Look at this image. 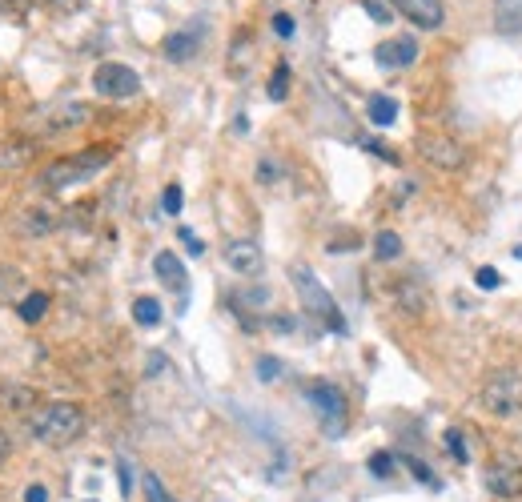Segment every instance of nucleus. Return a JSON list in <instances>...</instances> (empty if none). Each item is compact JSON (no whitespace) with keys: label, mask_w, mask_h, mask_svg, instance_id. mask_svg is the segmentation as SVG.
Listing matches in <instances>:
<instances>
[{"label":"nucleus","mask_w":522,"mask_h":502,"mask_svg":"<svg viewBox=\"0 0 522 502\" xmlns=\"http://www.w3.org/2000/svg\"><path fill=\"white\" fill-rule=\"evenodd\" d=\"M53 225H57V217H53L49 209H25V233L41 237V233H49Z\"/></svg>","instance_id":"obj_21"},{"label":"nucleus","mask_w":522,"mask_h":502,"mask_svg":"<svg viewBox=\"0 0 522 502\" xmlns=\"http://www.w3.org/2000/svg\"><path fill=\"white\" fill-rule=\"evenodd\" d=\"M390 9L406 17L418 29H442L446 25V5L442 0H390Z\"/></svg>","instance_id":"obj_8"},{"label":"nucleus","mask_w":522,"mask_h":502,"mask_svg":"<svg viewBox=\"0 0 522 502\" xmlns=\"http://www.w3.org/2000/svg\"><path fill=\"white\" fill-rule=\"evenodd\" d=\"M370 474H374V478H390V474H394V454L378 450V454L370 458Z\"/></svg>","instance_id":"obj_27"},{"label":"nucleus","mask_w":522,"mask_h":502,"mask_svg":"<svg viewBox=\"0 0 522 502\" xmlns=\"http://www.w3.org/2000/svg\"><path fill=\"white\" fill-rule=\"evenodd\" d=\"M141 490H145V502H173V494L165 490V482H161L153 470L141 474Z\"/></svg>","instance_id":"obj_23"},{"label":"nucleus","mask_w":522,"mask_h":502,"mask_svg":"<svg viewBox=\"0 0 522 502\" xmlns=\"http://www.w3.org/2000/svg\"><path fill=\"white\" fill-rule=\"evenodd\" d=\"M21 286H25V274H21V270L0 266V302H9L13 294H21Z\"/></svg>","instance_id":"obj_22"},{"label":"nucleus","mask_w":522,"mask_h":502,"mask_svg":"<svg viewBox=\"0 0 522 502\" xmlns=\"http://www.w3.org/2000/svg\"><path fill=\"white\" fill-rule=\"evenodd\" d=\"M306 398H310L314 414L322 418V426H326L330 434H338V430L346 426V394H342L334 382H314V386L306 390Z\"/></svg>","instance_id":"obj_7"},{"label":"nucleus","mask_w":522,"mask_h":502,"mask_svg":"<svg viewBox=\"0 0 522 502\" xmlns=\"http://www.w3.org/2000/svg\"><path fill=\"white\" fill-rule=\"evenodd\" d=\"M446 450L454 454V462H466V458H470V450H466V442H462V430H446Z\"/></svg>","instance_id":"obj_30"},{"label":"nucleus","mask_w":522,"mask_h":502,"mask_svg":"<svg viewBox=\"0 0 522 502\" xmlns=\"http://www.w3.org/2000/svg\"><path fill=\"white\" fill-rule=\"evenodd\" d=\"M290 97V65H278L270 77V101H286Z\"/></svg>","instance_id":"obj_24"},{"label":"nucleus","mask_w":522,"mask_h":502,"mask_svg":"<svg viewBox=\"0 0 522 502\" xmlns=\"http://www.w3.org/2000/svg\"><path fill=\"white\" fill-rule=\"evenodd\" d=\"M45 314H49V294H41V290H37V294H29V298L21 302V322L37 326Z\"/></svg>","instance_id":"obj_20"},{"label":"nucleus","mask_w":522,"mask_h":502,"mask_svg":"<svg viewBox=\"0 0 522 502\" xmlns=\"http://www.w3.org/2000/svg\"><path fill=\"white\" fill-rule=\"evenodd\" d=\"M486 490L494 498H522V466L518 462H494L486 470Z\"/></svg>","instance_id":"obj_11"},{"label":"nucleus","mask_w":522,"mask_h":502,"mask_svg":"<svg viewBox=\"0 0 522 502\" xmlns=\"http://www.w3.org/2000/svg\"><path fill=\"white\" fill-rule=\"evenodd\" d=\"M362 149L374 153V157H382V161H390V165H398V153H394L386 141H362Z\"/></svg>","instance_id":"obj_31"},{"label":"nucleus","mask_w":522,"mask_h":502,"mask_svg":"<svg viewBox=\"0 0 522 502\" xmlns=\"http://www.w3.org/2000/svg\"><path fill=\"white\" fill-rule=\"evenodd\" d=\"M33 434L45 446H69L85 434V410L77 402H49L37 418H33Z\"/></svg>","instance_id":"obj_2"},{"label":"nucleus","mask_w":522,"mask_h":502,"mask_svg":"<svg viewBox=\"0 0 522 502\" xmlns=\"http://www.w3.org/2000/svg\"><path fill=\"white\" fill-rule=\"evenodd\" d=\"M402 466H406V470H410V474H414V478H418L422 486L438 490V478H434V470H430V466H426L422 458H410V454H406V458H402Z\"/></svg>","instance_id":"obj_25"},{"label":"nucleus","mask_w":522,"mask_h":502,"mask_svg":"<svg viewBox=\"0 0 522 502\" xmlns=\"http://www.w3.org/2000/svg\"><path fill=\"white\" fill-rule=\"evenodd\" d=\"M181 201H185L181 185H165V193H161V209H165V213H181Z\"/></svg>","instance_id":"obj_29"},{"label":"nucleus","mask_w":522,"mask_h":502,"mask_svg":"<svg viewBox=\"0 0 522 502\" xmlns=\"http://www.w3.org/2000/svg\"><path fill=\"white\" fill-rule=\"evenodd\" d=\"M270 21H274V33H278L282 41H290V37H294V17H290V13H274Z\"/></svg>","instance_id":"obj_32"},{"label":"nucleus","mask_w":522,"mask_h":502,"mask_svg":"<svg viewBox=\"0 0 522 502\" xmlns=\"http://www.w3.org/2000/svg\"><path fill=\"white\" fill-rule=\"evenodd\" d=\"M93 117V109L85 105V101H61V105H53L49 113H45V133H61V129H73V125H85Z\"/></svg>","instance_id":"obj_12"},{"label":"nucleus","mask_w":522,"mask_h":502,"mask_svg":"<svg viewBox=\"0 0 522 502\" xmlns=\"http://www.w3.org/2000/svg\"><path fill=\"white\" fill-rule=\"evenodd\" d=\"M181 241L189 245V254H193V258H197V254H201V249H205V245H201V241L193 237V229H181Z\"/></svg>","instance_id":"obj_37"},{"label":"nucleus","mask_w":522,"mask_h":502,"mask_svg":"<svg viewBox=\"0 0 522 502\" xmlns=\"http://www.w3.org/2000/svg\"><path fill=\"white\" fill-rule=\"evenodd\" d=\"M225 266L237 278H257L261 266H266V258H261V245H253V241H229L225 245Z\"/></svg>","instance_id":"obj_9"},{"label":"nucleus","mask_w":522,"mask_h":502,"mask_svg":"<svg viewBox=\"0 0 522 502\" xmlns=\"http://www.w3.org/2000/svg\"><path fill=\"white\" fill-rule=\"evenodd\" d=\"M113 157H117L113 145H93V149H81V153H73V157H57V161H49V165L41 169V185H45V189L81 185V181L97 177Z\"/></svg>","instance_id":"obj_1"},{"label":"nucleus","mask_w":522,"mask_h":502,"mask_svg":"<svg viewBox=\"0 0 522 502\" xmlns=\"http://www.w3.org/2000/svg\"><path fill=\"white\" fill-rule=\"evenodd\" d=\"M494 29L506 37L522 33V0H494Z\"/></svg>","instance_id":"obj_15"},{"label":"nucleus","mask_w":522,"mask_h":502,"mask_svg":"<svg viewBox=\"0 0 522 502\" xmlns=\"http://www.w3.org/2000/svg\"><path fill=\"white\" fill-rule=\"evenodd\" d=\"M153 270H157L161 286H169V290L185 294V266H181V258H177V254H169V249H161V254L153 258Z\"/></svg>","instance_id":"obj_14"},{"label":"nucleus","mask_w":522,"mask_h":502,"mask_svg":"<svg viewBox=\"0 0 522 502\" xmlns=\"http://www.w3.org/2000/svg\"><path fill=\"white\" fill-rule=\"evenodd\" d=\"M514 258H522V245H518V249H514Z\"/></svg>","instance_id":"obj_39"},{"label":"nucleus","mask_w":522,"mask_h":502,"mask_svg":"<svg viewBox=\"0 0 522 502\" xmlns=\"http://www.w3.org/2000/svg\"><path fill=\"white\" fill-rule=\"evenodd\" d=\"M257 378L261 382H278L282 378V362L278 358H257Z\"/></svg>","instance_id":"obj_28"},{"label":"nucleus","mask_w":522,"mask_h":502,"mask_svg":"<svg viewBox=\"0 0 522 502\" xmlns=\"http://www.w3.org/2000/svg\"><path fill=\"white\" fill-rule=\"evenodd\" d=\"M197 49H201V25H193V29H181V33H173L169 41H165V57L169 61H193L197 57Z\"/></svg>","instance_id":"obj_13"},{"label":"nucleus","mask_w":522,"mask_h":502,"mask_svg":"<svg viewBox=\"0 0 522 502\" xmlns=\"http://www.w3.org/2000/svg\"><path fill=\"white\" fill-rule=\"evenodd\" d=\"M93 89H97L101 97H109V101H129V97L141 93V77H137L129 65H121V61H105V65H97V73H93Z\"/></svg>","instance_id":"obj_5"},{"label":"nucleus","mask_w":522,"mask_h":502,"mask_svg":"<svg viewBox=\"0 0 522 502\" xmlns=\"http://www.w3.org/2000/svg\"><path fill=\"white\" fill-rule=\"evenodd\" d=\"M366 13H370L378 25H390V9H386V5H378V0H366Z\"/></svg>","instance_id":"obj_33"},{"label":"nucleus","mask_w":522,"mask_h":502,"mask_svg":"<svg viewBox=\"0 0 522 502\" xmlns=\"http://www.w3.org/2000/svg\"><path fill=\"white\" fill-rule=\"evenodd\" d=\"M9 450H13V442H9V434L0 430V466H5V458H9Z\"/></svg>","instance_id":"obj_38"},{"label":"nucleus","mask_w":522,"mask_h":502,"mask_svg":"<svg viewBox=\"0 0 522 502\" xmlns=\"http://www.w3.org/2000/svg\"><path fill=\"white\" fill-rule=\"evenodd\" d=\"M45 5L57 9V13H77V9L85 5V0H45Z\"/></svg>","instance_id":"obj_35"},{"label":"nucleus","mask_w":522,"mask_h":502,"mask_svg":"<svg viewBox=\"0 0 522 502\" xmlns=\"http://www.w3.org/2000/svg\"><path fill=\"white\" fill-rule=\"evenodd\" d=\"M482 406L494 418H518L522 414V378L514 370H494L482 386Z\"/></svg>","instance_id":"obj_4"},{"label":"nucleus","mask_w":522,"mask_h":502,"mask_svg":"<svg viewBox=\"0 0 522 502\" xmlns=\"http://www.w3.org/2000/svg\"><path fill=\"white\" fill-rule=\"evenodd\" d=\"M374 258H378V262H394V258H402V237H398L394 229H382V233L374 237Z\"/></svg>","instance_id":"obj_18"},{"label":"nucleus","mask_w":522,"mask_h":502,"mask_svg":"<svg viewBox=\"0 0 522 502\" xmlns=\"http://www.w3.org/2000/svg\"><path fill=\"white\" fill-rule=\"evenodd\" d=\"M418 41L414 37H390V41H382L378 49H374V61L382 65V69H410L414 61H418Z\"/></svg>","instance_id":"obj_10"},{"label":"nucleus","mask_w":522,"mask_h":502,"mask_svg":"<svg viewBox=\"0 0 522 502\" xmlns=\"http://www.w3.org/2000/svg\"><path fill=\"white\" fill-rule=\"evenodd\" d=\"M25 502H49V490H45L41 482H33V486L25 490Z\"/></svg>","instance_id":"obj_36"},{"label":"nucleus","mask_w":522,"mask_h":502,"mask_svg":"<svg viewBox=\"0 0 522 502\" xmlns=\"http://www.w3.org/2000/svg\"><path fill=\"white\" fill-rule=\"evenodd\" d=\"M117 482H121V494L133 490V470H129V462H117Z\"/></svg>","instance_id":"obj_34"},{"label":"nucleus","mask_w":522,"mask_h":502,"mask_svg":"<svg viewBox=\"0 0 522 502\" xmlns=\"http://www.w3.org/2000/svg\"><path fill=\"white\" fill-rule=\"evenodd\" d=\"M37 402V390L29 386H0V406H9V410H25Z\"/></svg>","instance_id":"obj_19"},{"label":"nucleus","mask_w":522,"mask_h":502,"mask_svg":"<svg viewBox=\"0 0 522 502\" xmlns=\"http://www.w3.org/2000/svg\"><path fill=\"white\" fill-rule=\"evenodd\" d=\"M474 286H478V290H498L502 278H498L494 266H478V270H474Z\"/></svg>","instance_id":"obj_26"},{"label":"nucleus","mask_w":522,"mask_h":502,"mask_svg":"<svg viewBox=\"0 0 522 502\" xmlns=\"http://www.w3.org/2000/svg\"><path fill=\"white\" fill-rule=\"evenodd\" d=\"M366 117H370V125L386 129V125H394V121H398V101H394V97H386V93H374V97L366 101Z\"/></svg>","instance_id":"obj_16"},{"label":"nucleus","mask_w":522,"mask_h":502,"mask_svg":"<svg viewBox=\"0 0 522 502\" xmlns=\"http://www.w3.org/2000/svg\"><path fill=\"white\" fill-rule=\"evenodd\" d=\"M294 290H298L302 310H306L310 318H318V322H322L326 330H334V334H346V318H342L338 302L330 298V290L318 282V274H314V270L298 266V270H294Z\"/></svg>","instance_id":"obj_3"},{"label":"nucleus","mask_w":522,"mask_h":502,"mask_svg":"<svg viewBox=\"0 0 522 502\" xmlns=\"http://www.w3.org/2000/svg\"><path fill=\"white\" fill-rule=\"evenodd\" d=\"M418 157L442 173H454L466 165V149L450 133H418Z\"/></svg>","instance_id":"obj_6"},{"label":"nucleus","mask_w":522,"mask_h":502,"mask_svg":"<svg viewBox=\"0 0 522 502\" xmlns=\"http://www.w3.org/2000/svg\"><path fill=\"white\" fill-rule=\"evenodd\" d=\"M161 318H165V314H161V302H157V298H137V302H133V322H137V326L153 330V326H161Z\"/></svg>","instance_id":"obj_17"}]
</instances>
